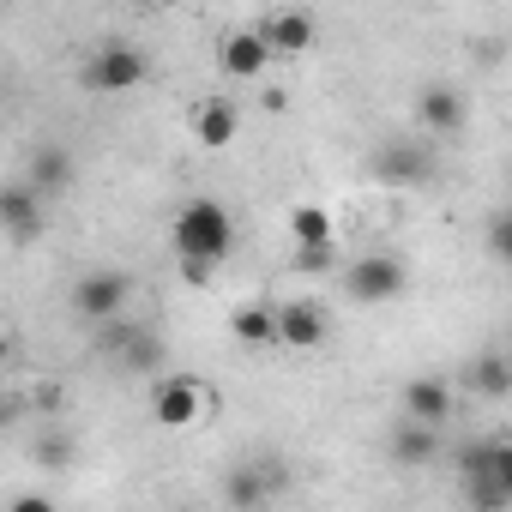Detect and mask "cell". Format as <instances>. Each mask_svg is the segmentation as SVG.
I'll return each instance as SVG.
<instances>
[{
	"label": "cell",
	"instance_id": "12",
	"mask_svg": "<svg viewBox=\"0 0 512 512\" xmlns=\"http://www.w3.org/2000/svg\"><path fill=\"white\" fill-rule=\"evenodd\" d=\"M416 121H422L434 139H452V133H464L470 103H464V91H452V85H428V91L416 97Z\"/></svg>",
	"mask_w": 512,
	"mask_h": 512
},
{
	"label": "cell",
	"instance_id": "17",
	"mask_svg": "<svg viewBox=\"0 0 512 512\" xmlns=\"http://www.w3.org/2000/svg\"><path fill=\"white\" fill-rule=\"evenodd\" d=\"M290 235H296V247H320V241H338V223H332V211L326 205H314V199H302V205H290Z\"/></svg>",
	"mask_w": 512,
	"mask_h": 512
},
{
	"label": "cell",
	"instance_id": "21",
	"mask_svg": "<svg viewBox=\"0 0 512 512\" xmlns=\"http://www.w3.org/2000/svg\"><path fill=\"white\" fill-rule=\"evenodd\" d=\"M296 266H302V272H332V266H338V241H320V247H296Z\"/></svg>",
	"mask_w": 512,
	"mask_h": 512
},
{
	"label": "cell",
	"instance_id": "19",
	"mask_svg": "<svg viewBox=\"0 0 512 512\" xmlns=\"http://www.w3.org/2000/svg\"><path fill=\"white\" fill-rule=\"evenodd\" d=\"M31 464H43V470H67V464H73V434L43 428V434L31 440Z\"/></svg>",
	"mask_w": 512,
	"mask_h": 512
},
{
	"label": "cell",
	"instance_id": "6",
	"mask_svg": "<svg viewBox=\"0 0 512 512\" xmlns=\"http://www.w3.org/2000/svg\"><path fill=\"white\" fill-rule=\"evenodd\" d=\"M217 73L223 79H241V85H253V79H266L272 73V49H266V37L260 31H223L217 37Z\"/></svg>",
	"mask_w": 512,
	"mask_h": 512
},
{
	"label": "cell",
	"instance_id": "15",
	"mask_svg": "<svg viewBox=\"0 0 512 512\" xmlns=\"http://www.w3.org/2000/svg\"><path fill=\"white\" fill-rule=\"evenodd\" d=\"M25 181H31L37 193H61V187L73 181V157H67V145H37L31 163H25Z\"/></svg>",
	"mask_w": 512,
	"mask_h": 512
},
{
	"label": "cell",
	"instance_id": "26",
	"mask_svg": "<svg viewBox=\"0 0 512 512\" xmlns=\"http://www.w3.org/2000/svg\"><path fill=\"white\" fill-rule=\"evenodd\" d=\"M157 7H181V0H157Z\"/></svg>",
	"mask_w": 512,
	"mask_h": 512
},
{
	"label": "cell",
	"instance_id": "14",
	"mask_svg": "<svg viewBox=\"0 0 512 512\" xmlns=\"http://www.w3.org/2000/svg\"><path fill=\"white\" fill-rule=\"evenodd\" d=\"M434 458H440V428L416 422V416H398V428H392V464H434Z\"/></svg>",
	"mask_w": 512,
	"mask_h": 512
},
{
	"label": "cell",
	"instance_id": "13",
	"mask_svg": "<svg viewBox=\"0 0 512 512\" xmlns=\"http://www.w3.org/2000/svg\"><path fill=\"white\" fill-rule=\"evenodd\" d=\"M452 404H458V392H452L446 380H434V374H422V380L404 386V416H416V422L446 428V422H452Z\"/></svg>",
	"mask_w": 512,
	"mask_h": 512
},
{
	"label": "cell",
	"instance_id": "16",
	"mask_svg": "<svg viewBox=\"0 0 512 512\" xmlns=\"http://www.w3.org/2000/svg\"><path fill=\"white\" fill-rule=\"evenodd\" d=\"M272 488H278V476L260 470V464H235V470L223 476V500H229V506H260Z\"/></svg>",
	"mask_w": 512,
	"mask_h": 512
},
{
	"label": "cell",
	"instance_id": "7",
	"mask_svg": "<svg viewBox=\"0 0 512 512\" xmlns=\"http://www.w3.org/2000/svg\"><path fill=\"white\" fill-rule=\"evenodd\" d=\"M326 332H332V326H326L320 302H284V308H272V344H284V350H296V356L320 350Z\"/></svg>",
	"mask_w": 512,
	"mask_h": 512
},
{
	"label": "cell",
	"instance_id": "23",
	"mask_svg": "<svg viewBox=\"0 0 512 512\" xmlns=\"http://www.w3.org/2000/svg\"><path fill=\"white\" fill-rule=\"evenodd\" d=\"M115 7H127V13H145V7H157V0H115Z\"/></svg>",
	"mask_w": 512,
	"mask_h": 512
},
{
	"label": "cell",
	"instance_id": "25",
	"mask_svg": "<svg viewBox=\"0 0 512 512\" xmlns=\"http://www.w3.org/2000/svg\"><path fill=\"white\" fill-rule=\"evenodd\" d=\"M0 350H7V320H0Z\"/></svg>",
	"mask_w": 512,
	"mask_h": 512
},
{
	"label": "cell",
	"instance_id": "22",
	"mask_svg": "<svg viewBox=\"0 0 512 512\" xmlns=\"http://www.w3.org/2000/svg\"><path fill=\"white\" fill-rule=\"evenodd\" d=\"M61 404H67V392H61L55 380H43V386H31V410H49V416H55Z\"/></svg>",
	"mask_w": 512,
	"mask_h": 512
},
{
	"label": "cell",
	"instance_id": "2",
	"mask_svg": "<svg viewBox=\"0 0 512 512\" xmlns=\"http://www.w3.org/2000/svg\"><path fill=\"white\" fill-rule=\"evenodd\" d=\"M211 404L217 398H211V386L199 374H163V380H151V422L169 428V434L199 428L211 416Z\"/></svg>",
	"mask_w": 512,
	"mask_h": 512
},
{
	"label": "cell",
	"instance_id": "10",
	"mask_svg": "<svg viewBox=\"0 0 512 512\" xmlns=\"http://www.w3.org/2000/svg\"><path fill=\"white\" fill-rule=\"evenodd\" d=\"M0 235H7V241H37L43 235V193L31 181H7V187H0Z\"/></svg>",
	"mask_w": 512,
	"mask_h": 512
},
{
	"label": "cell",
	"instance_id": "8",
	"mask_svg": "<svg viewBox=\"0 0 512 512\" xmlns=\"http://www.w3.org/2000/svg\"><path fill=\"white\" fill-rule=\"evenodd\" d=\"M253 31L266 37L272 61H296V55H308V49L320 43V25H314V13H302V7H284V13L260 19V25H253Z\"/></svg>",
	"mask_w": 512,
	"mask_h": 512
},
{
	"label": "cell",
	"instance_id": "4",
	"mask_svg": "<svg viewBox=\"0 0 512 512\" xmlns=\"http://www.w3.org/2000/svg\"><path fill=\"white\" fill-rule=\"evenodd\" d=\"M127 296H133V278L127 272H85L73 284V314L85 326H103V320L127 314Z\"/></svg>",
	"mask_w": 512,
	"mask_h": 512
},
{
	"label": "cell",
	"instance_id": "9",
	"mask_svg": "<svg viewBox=\"0 0 512 512\" xmlns=\"http://www.w3.org/2000/svg\"><path fill=\"white\" fill-rule=\"evenodd\" d=\"M187 133H193V145H205V151H229L235 133H241V109H235L229 97H199V103L187 109Z\"/></svg>",
	"mask_w": 512,
	"mask_h": 512
},
{
	"label": "cell",
	"instance_id": "11",
	"mask_svg": "<svg viewBox=\"0 0 512 512\" xmlns=\"http://www.w3.org/2000/svg\"><path fill=\"white\" fill-rule=\"evenodd\" d=\"M374 175H380L386 187H422V181L434 175V157H428L416 139H392V145L374 151Z\"/></svg>",
	"mask_w": 512,
	"mask_h": 512
},
{
	"label": "cell",
	"instance_id": "24",
	"mask_svg": "<svg viewBox=\"0 0 512 512\" xmlns=\"http://www.w3.org/2000/svg\"><path fill=\"white\" fill-rule=\"evenodd\" d=\"M7 422H13V404H7V398H0V428H7Z\"/></svg>",
	"mask_w": 512,
	"mask_h": 512
},
{
	"label": "cell",
	"instance_id": "1",
	"mask_svg": "<svg viewBox=\"0 0 512 512\" xmlns=\"http://www.w3.org/2000/svg\"><path fill=\"white\" fill-rule=\"evenodd\" d=\"M229 247H235V229H229V211L217 199H187L175 211V260L181 266L211 272L217 260H229Z\"/></svg>",
	"mask_w": 512,
	"mask_h": 512
},
{
	"label": "cell",
	"instance_id": "3",
	"mask_svg": "<svg viewBox=\"0 0 512 512\" xmlns=\"http://www.w3.org/2000/svg\"><path fill=\"white\" fill-rule=\"evenodd\" d=\"M145 79H151V61H145V49H133V43H103V49H91V55L79 61V85L97 91V97L133 91V85H145Z\"/></svg>",
	"mask_w": 512,
	"mask_h": 512
},
{
	"label": "cell",
	"instance_id": "18",
	"mask_svg": "<svg viewBox=\"0 0 512 512\" xmlns=\"http://www.w3.org/2000/svg\"><path fill=\"white\" fill-rule=\"evenodd\" d=\"M229 338L247 344V350H266V344H272V308H266V302H241V308L229 314Z\"/></svg>",
	"mask_w": 512,
	"mask_h": 512
},
{
	"label": "cell",
	"instance_id": "20",
	"mask_svg": "<svg viewBox=\"0 0 512 512\" xmlns=\"http://www.w3.org/2000/svg\"><path fill=\"white\" fill-rule=\"evenodd\" d=\"M470 380H476V392H482V398H506V392H512V368H506V356H494V350L476 362V374H470Z\"/></svg>",
	"mask_w": 512,
	"mask_h": 512
},
{
	"label": "cell",
	"instance_id": "5",
	"mask_svg": "<svg viewBox=\"0 0 512 512\" xmlns=\"http://www.w3.org/2000/svg\"><path fill=\"white\" fill-rule=\"evenodd\" d=\"M404 266L392 260V253H368V260H356L350 272H344V290L356 296V302H368V308H380V302H398L404 296Z\"/></svg>",
	"mask_w": 512,
	"mask_h": 512
}]
</instances>
